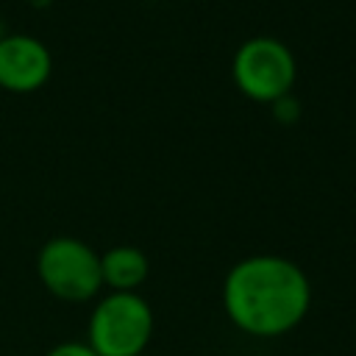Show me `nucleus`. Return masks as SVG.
Wrapping results in <instances>:
<instances>
[{
    "instance_id": "f257e3e1",
    "label": "nucleus",
    "mask_w": 356,
    "mask_h": 356,
    "mask_svg": "<svg viewBox=\"0 0 356 356\" xmlns=\"http://www.w3.org/2000/svg\"><path fill=\"white\" fill-rule=\"evenodd\" d=\"M312 306L306 273L284 256H248L222 281V309L234 328L256 339L295 331Z\"/></svg>"
},
{
    "instance_id": "f03ea898",
    "label": "nucleus",
    "mask_w": 356,
    "mask_h": 356,
    "mask_svg": "<svg viewBox=\"0 0 356 356\" xmlns=\"http://www.w3.org/2000/svg\"><path fill=\"white\" fill-rule=\"evenodd\" d=\"M153 325V309L139 292H108L89 314L86 345L97 356H142Z\"/></svg>"
},
{
    "instance_id": "7ed1b4c3",
    "label": "nucleus",
    "mask_w": 356,
    "mask_h": 356,
    "mask_svg": "<svg viewBox=\"0 0 356 356\" xmlns=\"http://www.w3.org/2000/svg\"><path fill=\"white\" fill-rule=\"evenodd\" d=\"M36 273L42 286L64 303L92 300L103 286L100 256L75 236L47 239L36 256Z\"/></svg>"
},
{
    "instance_id": "20e7f679",
    "label": "nucleus",
    "mask_w": 356,
    "mask_h": 356,
    "mask_svg": "<svg viewBox=\"0 0 356 356\" xmlns=\"http://www.w3.org/2000/svg\"><path fill=\"white\" fill-rule=\"evenodd\" d=\"M234 81L248 97L259 103H278L295 83V58L284 42L273 36H253L242 42L234 56Z\"/></svg>"
},
{
    "instance_id": "39448f33",
    "label": "nucleus",
    "mask_w": 356,
    "mask_h": 356,
    "mask_svg": "<svg viewBox=\"0 0 356 356\" xmlns=\"http://www.w3.org/2000/svg\"><path fill=\"white\" fill-rule=\"evenodd\" d=\"M47 47L25 33L0 39V86L8 92H33L50 78Z\"/></svg>"
},
{
    "instance_id": "423d86ee",
    "label": "nucleus",
    "mask_w": 356,
    "mask_h": 356,
    "mask_svg": "<svg viewBox=\"0 0 356 356\" xmlns=\"http://www.w3.org/2000/svg\"><path fill=\"white\" fill-rule=\"evenodd\" d=\"M147 270V256L134 245H117L100 256L103 286H108L111 292H136L145 284Z\"/></svg>"
},
{
    "instance_id": "0eeeda50",
    "label": "nucleus",
    "mask_w": 356,
    "mask_h": 356,
    "mask_svg": "<svg viewBox=\"0 0 356 356\" xmlns=\"http://www.w3.org/2000/svg\"><path fill=\"white\" fill-rule=\"evenodd\" d=\"M44 356H97L86 342H75V339H70V342H58L56 348H50Z\"/></svg>"
}]
</instances>
